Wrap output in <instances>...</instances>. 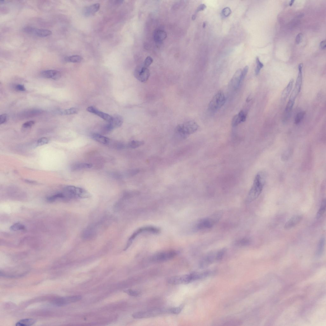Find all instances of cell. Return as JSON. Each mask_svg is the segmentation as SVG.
I'll list each match as a JSON object with an SVG mask.
<instances>
[{"label":"cell","instance_id":"1","mask_svg":"<svg viewBox=\"0 0 326 326\" xmlns=\"http://www.w3.org/2000/svg\"><path fill=\"white\" fill-rule=\"evenodd\" d=\"M264 174L261 172L258 173L255 177L253 185L249 191L246 198L248 203L251 202L256 200L261 194L264 186Z\"/></svg>","mask_w":326,"mask_h":326},{"label":"cell","instance_id":"2","mask_svg":"<svg viewBox=\"0 0 326 326\" xmlns=\"http://www.w3.org/2000/svg\"><path fill=\"white\" fill-rule=\"evenodd\" d=\"M207 272L203 273L193 272L188 274L173 276L169 279L168 282L172 285L187 284L193 281L207 276Z\"/></svg>","mask_w":326,"mask_h":326},{"label":"cell","instance_id":"3","mask_svg":"<svg viewBox=\"0 0 326 326\" xmlns=\"http://www.w3.org/2000/svg\"><path fill=\"white\" fill-rule=\"evenodd\" d=\"M199 126L193 121H189L178 125L175 130V134L177 138L185 139L191 134L197 131Z\"/></svg>","mask_w":326,"mask_h":326},{"label":"cell","instance_id":"4","mask_svg":"<svg viewBox=\"0 0 326 326\" xmlns=\"http://www.w3.org/2000/svg\"><path fill=\"white\" fill-rule=\"evenodd\" d=\"M64 193L66 198H83L90 196V194L84 189L73 186H68L64 189Z\"/></svg>","mask_w":326,"mask_h":326},{"label":"cell","instance_id":"5","mask_svg":"<svg viewBox=\"0 0 326 326\" xmlns=\"http://www.w3.org/2000/svg\"><path fill=\"white\" fill-rule=\"evenodd\" d=\"M225 102V98L224 93L223 91H219L216 93L210 102L209 110L212 112L218 111L224 105Z\"/></svg>","mask_w":326,"mask_h":326},{"label":"cell","instance_id":"6","mask_svg":"<svg viewBox=\"0 0 326 326\" xmlns=\"http://www.w3.org/2000/svg\"><path fill=\"white\" fill-rule=\"evenodd\" d=\"M160 230L159 228L152 226H145L139 228L135 231L131 236L127 242L125 249H128L137 236L142 233H149L157 234L160 233Z\"/></svg>","mask_w":326,"mask_h":326},{"label":"cell","instance_id":"7","mask_svg":"<svg viewBox=\"0 0 326 326\" xmlns=\"http://www.w3.org/2000/svg\"><path fill=\"white\" fill-rule=\"evenodd\" d=\"M178 252L176 250L160 252L155 254L152 257V261L155 262H162L169 260L175 257Z\"/></svg>","mask_w":326,"mask_h":326},{"label":"cell","instance_id":"8","mask_svg":"<svg viewBox=\"0 0 326 326\" xmlns=\"http://www.w3.org/2000/svg\"><path fill=\"white\" fill-rule=\"evenodd\" d=\"M165 311L160 309H156L147 311H141L135 313L132 315L135 319L148 318L158 316Z\"/></svg>","mask_w":326,"mask_h":326},{"label":"cell","instance_id":"9","mask_svg":"<svg viewBox=\"0 0 326 326\" xmlns=\"http://www.w3.org/2000/svg\"><path fill=\"white\" fill-rule=\"evenodd\" d=\"M212 218L202 219L198 222L196 225V228L198 230L209 229L213 227L218 221L219 218L215 214Z\"/></svg>","mask_w":326,"mask_h":326},{"label":"cell","instance_id":"10","mask_svg":"<svg viewBox=\"0 0 326 326\" xmlns=\"http://www.w3.org/2000/svg\"><path fill=\"white\" fill-rule=\"evenodd\" d=\"M134 74L135 77L139 81L145 83L148 81L150 73L149 69L143 65L137 67L135 69Z\"/></svg>","mask_w":326,"mask_h":326},{"label":"cell","instance_id":"11","mask_svg":"<svg viewBox=\"0 0 326 326\" xmlns=\"http://www.w3.org/2000/svg\"><path fill=\"white\" fill-rule=\"evenodd\" d=\"M23 30L28 34L40 37L48 36L52 34V31L48 30L39 29L30 27H25Z\"/></svg>","mask_w":326,"mask_h":326},{"label":"cell","instance_id":"12","mask_svg":"<svg viewBox=\"0 0 326 326\" xmlns=\"http://www.w3.org/2000/svg\"><path fill=\"white\" fill-rule=\"evenodd\" d=\"M104 126L103 131L105 133H108L113 129L121 126L123 123V119L119 115H115L112 116V120Z\"/></svg>","mask_w":326,"mask_h":326},{"label":"cell","instance_id":"13","mask_svg":"<svg viewBox=\"0 0 326 326\" xmlns=\"http://www.w3.org/2000/svg\"><path fill=\"white\" fill-rule=\"evenodd\" d=\"M87 110L89 112L92 113L93 114L100 117L102 119L108 122H110L112 119V116L107 114V113L99 110L96 108L94 106H90L88 107L87 109Z\"/></svg>","mask_w":326,"mask_h":326},{"label":"cell","instance_id":"14","mask_svg":"<svg viewBox=\"0 0 326 326\" xmlns=\"http://www.w3.org/2000/svg\"><path fill=\"white\" fill-rule=\"evenodd\" d=\"M303 217L300 215H297L292 216L286 222L284 226V228L286 230H289L294 228L300 223Z\"/></svg>","mask_w":326,"mask_h":326},{"label":"cell","instance_id":"15","mask_svg":"<svg viewBox=\"0 0 326 326\" xmlns=\"http://www.w3.org/2000/svg\"><path fill=\"white\" fill-rule=\"evenodd\" d=\"M41 76L47 78H52L55 80L59 79L61 77L60 72L55 70H47L42 71L41 73Z\"/></svg>","mask_w":326,"mask_h":326},{"label":"cell","instance_id":"16","mask_svg":"<svg viewBox=\"0 0 326 326\" xmlns=\"http://www.w3.org/2000/svg\"><path fill=\"white\" fill-rule=\"evenodd\" d=\"M247 115L243 110L240 111L238 114L234 116L231 122L233 127L238 126L239 124L246 120Z\"/></svg>","mask_w":326,"mask_h":326},{"label":"cell","instance_id":"17","mask_svg":"<svg viewBox=\"0 0 326 326\" xmlns=\"http://www.w3.org/2000/svg\"><path fill=\"white\" fill-rule=\"evenodd\" d=\"M242 70L238 69L235 73L231 80L232 86L235 89H237L242 81Z\"/></svg>","mask_w":326,"mask_h":326},{"label":"cell","instance_id":"18","mask_svg":"<svg viewBox=\"0 0 326 326\" xmlns=\"http://www.w3.org/2000/svg\"><path fill=\"white\" fill-rule=\"evenodd\" d=\"M100 7V4L98 3L94 4L87 7L84 9V15L87 17L93 16L99 10Z\"/></svg>","mask_w":326,"mask_h":326},{"label":"cell","instance_id":"19","mask_svg":"<svg viewBox=\"0 0 326 326\" xmlns=\"http://www.w3.org/2000/svg\"><path fill=\"white\" fill-rule=\"evenodd\" d=\"M82 297L80 296H69L66 298L60 299V300L57 301L59 302H57V304L60 305H63L70 303H74L81 300Z\"/></svg>","mask_w":326,"mask_h":326},{"label":"cell","instance_id":"20","mask_svg":"<svg viewBox=\"0 0 326 326\" xmlns=\"http://www.w3.org/2000/svg\"><path fill=\"white\" fill-rule=\"evenodd\" d=\"M303 64H300L299 65V72L297 76L294 89L297 91L300 92L302 83V78H303V73H302V68L303 67Z\"/></svg>","mask_w":326,"mask_h":326},{"label":"cell","instance_id":"21","mask_svg":"<svg viewBox=\"0 0 326 326\" xmlns=\"http://www.w3.org/2000/svg\"><path fill=\"white\" fill-rule=\"evenodd\" d=\"M167 35L166 32L161 30H157L154 31V38L155 42L160 43L166 38Z\"/></svg>","mask_w":326,"mask_h":326},{"label":"cell","instance_id":"22","mask_svg":"<svg viewBox=\"0 0 326 326\" xmlns=\"http://www.w3.org/2000/svg\"><path fill=\"white\" fill-rule=\"evenodd\" d=\"M91 137L93 139L103 144L107 145L110 143L109 139L100 134L94 133L92 134Z\"/></svg>","mask_w":326,"mask_h":326},{"label":"cell","instance_id":"23","mask_svg":"<svg viewBox=\"0 0 326 326\" xmlns=\"http://www.w3.org/2000/svg\"><path fill=\"white\" fill-rule=\"evenodd\" d=\"M214 260H216V254H211L207 255L202 260L200 265L203 267L209 265L213 262Z\"/></svg>","mask_w":326,"mask_h":326},{"label":"cell","instance_id":"24","mask_svg":"<svg viewBox=\"0 0 326 326\" xmlns=\"http://www.w3.org/2000/svg\"><path fill=\"white\" fill-rule=\"evenodd\" d=\"M294 80L292 79L290 80L287 86L285 88L282 93V98L283 100H286L290 93L292 89L293 84Z\"/></svg>","mask_w":326,"mask_h":326},{"label":"cell","instance_id":"25","mask_svg":"<svg viewBox=\"0 0 326 326\" xmlns=\"http://www.w3.org/2000/svg\"><path fill=\"white\" fill-rule=\"evenodd\" d=\"M92 165L91 163H80L75 164L72 165V169L73 171L80 169H90L92 167Z\"/></svg>","mask_w":326,"mask_h":326},{"label":"cell","instance_id":"26","mask_svg":"<svg viewBox=\"0 0 326 326\" xmlns=\"http://www.w3.org/2000/svg\"><path fill=\"white\" fill-rule=\"evenodd\" d=\"M36 320L32 319H22L18 321L16 324L17 326H28L34 325L36 322Z\"/></svg>","mask_w":326,"mask_h":326},{"label":"cell","instance_id":"27","mask_svg":"<svg viewBox=\"0 0 326 326\" xmlns=\"http://www.w3.org/2000/svg\"><path fill=\"white\" fill-rule=\"evenodd\" d=\"M325 245V239L324 238H321L319 241L316 250V254L318 257L322 254Z\"/></svg>","mask_w":326,"mask_h":326},{"label":"cell","instance_id":"28","mask_svg":"<svg viewBox=\"0 0 326 326\" xmlns=\"http://www.w3.org/2000/svg\"><path fill=\"white\" fill-rule=\"evenodd\" d=\"M326 201L324 200L321 203L320 208L316 214V218L318 220L322 217L325 213L326 210Z\"/></svg>","mask_w":326,"mask_h":326},{"label":"cell","instance_id":"29","mask_svg":"<svg viewBox=\"0 0 326 326\" xmlns=\"http://www.w3.org/2000/svg\"><path fill=\"white\" fill-rule=\"evenodd\" d=\"M66 62L73 63H77L81 62L82 58L79 55H75L67 57L64 58Z\"/></svg>","mask_w":326,"mask_h":326},{"label":"cell","instance_id":"30","mask_svg":"<svg viewBox=\"0 0 326 326\" xmlns=\"http://www.w3.org/2000/svg\"><path fill=\"white\" fill-rule=\"evenodd\" d=\"M144 143V142L143 141L133 140L129 143L127 146L130 148L135 149L143 145Z\"/></svg>","mask_w":326,"mask_h":326},{"label":"cell","instance_id":"31","mask_svg":"<svg viewBox=\"0 0 326 326\" xmlns=\"http://www.w3.org/2000/svg\"><path fill=\"white\" fill-rule=\"evenodd\" d=\"M61 198V199H64L66 198L64 193H59L57 194L54 195L50 196L47 198V200L50 202H53Z\"/></svg>","mask_w":326,"mask_h":326},{"label":"cell","instance_id":"32","mask_svg":"<svg viewBox=\"0 0 326 326\" xmlns=\"http://www.w3.org/2000/svg\"><path fill=\"white\" fill-rule=\"evenodd\" d=\"M184 305L182 304L177 307L172 308L166 310L167 312L174 314H178L180 313L183 309Z\"/></svg>","mask_w":326,"mask_h":326},{"label":"cell","instance_id":"33","mask_svg":"<svg viewBox=\"0 0 326 326\" xmlns=\"http://www.w3.org/2000/svg\"><path fill=\"white\" fill-rule=\"evenodd\" d=\"M25 229L24 225L20 223H16L12 225L10 229L13 231L24 230Z\"/></svg>","mask_w":326,"mask_h":326},{"label":"cell","instance_id":"34","mask_svg":"<svg viewBox=\"0 0 326 326\" xmlns=\"http://www.w3.org/2000/svg\"><path fill=\"white\" fill-rule=\"evenodd\" d=\"M305 113L304 112H300L297 114L295 118V123L296 124H298L300 123L303 120L305 115Z\"/></svg>","mask_w":326,"mask_h":326},{"label":"cell","instance_id":"35","mask_svg":"<svg viewBox=\"0 0 326 326\" xmlns=\"http://www.w3.org/2000/svg\"><path fill=\"white\" fill-rule=\"evenodd\" d=\"M78 109L75 108H71L64 110L63 112L64 115H69L77 114L78 112Z\"/></svg>","mask_w":326,"mask_h":326},{"label":"cell","instance_id":"36","mask_svg":"<svg viewBox=\"0 0 326 326\" xmlns=\"http://www.w3.org/2000/svg\"><path fill=\"white\" fill-rule=\"evenodd\" d=\"M257 67L255 69V73L257 75H258L260 72L261 70L263 67V64L260 61L258 57L256 58Z\"/></svg>","mask_w":326,"mask_h":326},{"label":"cell","instance_id":"37","mask_svg":"<svg viewBox=\"0 0 326 326\" xmlns=\"http://www.w3.org/2000/svg\"><path fill=\"white\" fill-rule=\"evenodd\" d=\"M250 243L249 239L246 238L240 240L236 242V244L240 246H245L248 245Z\"/></svg>","mask_w":326,"mask_h":326},{"label":"cell","instance_id":"38","mask_svg":"<svg viewBox=\"0 0 326 326\" xmlns=\"http://www.w3.org/2000/svg\"><path fill=\"white\" fill-rule=\"evenodd\" d=\"M49 139L46 137L41 138L37 140L36 143L37 146H41L48 143L49 142Z\"/></svg>","mask_w":326,"mask_h":326},{"label":"cell","instance_id":"39","mask_svg":"<svg viewBox=\"0 0 326 326\" xmlns=\"http://www.w3.org/2000/svg\"><path fill=\"white\" fill-rule=\"evenodd\" d=\"M124 292L126 293L127 294L134 296H138L140 294V292L138 291L132 290V289L125 290Z\"/></svg>","mask_w":326,"mask_h":326},{"label":"cell","instance_id":"40","mask_svg":"<svg viewBox=\"0 0 326 326\" xmlns=\"http://www.w3.org/2000/svg\"><path fill=\"white\" fill-rule=\"evenodd\" d=\"M225 252V249H222L216 254V260L217 261L220 260L223 257Z\"/></svg>","mask_w":326,"mask_h":326},{"label":"cell","instance_id":"41","mask_svg":"<svg viewBox=\"0 0 326 326\" xmlns=\"http://www.w3.org/2000/svg\"><path fill=\"white\" fill-rule=\"evenodd\" d=\"M153 61L152 58L150 56H148L145 60L144 65L145 67H148L153 63Z\"/></svg>","mask_w":326,"mask_h":326},{"label":"cell","instance_id":"42","mask_svg":"<svg viewBox=\"0 0 326 326\" xmlns=\"http://www.w3.org/2000/svg\"><path fill=\"white\" fill-rule=\"evenodd\" d=\"M291 152L290 150H288L283 153L282 155V158L283 160H287L289 158L291 155Z\"/></svg>","mask_w":326,"mask_h":326},{"label":"cell","instance_id":"43","mask_svg":"<svg viewBox=\"0 0 326 326\" xmlns=\"http://www.w3.org/2000/svg\"><path fill=\"white\" fill-rule=\"evenodd\" d=\"M231 9L228 7L224 8L222 12V15L225 17L229 16L231 15Z\"/></svg>","mask_w":326,"mask_h":326},{"label":"cell","instance_id":"44","mask_svg":"<svg viewBox=\"0 0 326 326\" xmlns=\"http://www.w3.org/2000/svg\"><path fill=\"white\" fill-rule=\"evenodd\" d=\"M35 124V122L34 121H30L25 123L23 124L22 126L23 128H28L32 127Z\"/></svg>","mask_w":326,"mask_h":326},{"label":"cell","instance_id":"45","mask_svg":"<svg viewBox=\"0 0 326 326\" xmlns=\"http://www.w3.org/2000/svg\"><path fill=\"white\" fill-rule=\"evenodd\" d=\"M8 116L6 114H3L0 116V124L5 123L7 120Z\"/></svg>","mask_w":326,"mask_h":326},{"label":"cell","instance_id":"46","mask_svg":"<svg viewBox=\"0 0 326 326\" xmlns=\"http://www.w3.org/2000/svg\"><path fill=\"white\" fill-rule=\"evenodd\" d=\"M248 69L249 67L248 66H245L243 69L242 70V82L248 72Z\"/></svg>","mask_w":326,"mask_h":326},{"label":"cell","instance_id":"47","mask_svg":"<svg viewBox=\"0 0 326 326\" xmlns=\"http://www.w3.org/2000/svg\"><path fill=\"white\" fill-rule=\"evenodd\" d=\"M15 88L18 91L23 92L26 91V89L24 86L21 84H17L15 87Z\"/></svg>","mask_w":326,"mask_h":326},{"label":"cell","instance_id":"48","mask_svg":"<svg viewBox=\"0 0 326 326\" xmlns=\"http://www.w3.org/2000/svg\"><path fill=\"white\" fill-rule=\"evenodd\" d=\"M303 35L302 33H300L297 35L296 38V43L297 44H299L301 42L302 38H303Z\"/></svg>","mask_w":326,"mask_h":326},{"label":"cell","instance_id":"49","mask_svg":"<svg viewBox=\"0 0 326 326\" xmlns=\"http://www.w3.org/2000/svg\"><path fill=\"white\" fill-rule=\"evenodd\" d=\"M206 8V6L204 4H201L198 7L197 9L196 12L197 13L200 11L204 10Z\"/></svg>","mask_w":326,"mask_h":326},{"label":"cell","instance_id":"50","mask_svg":"<svg viewBox=\"0 0 326 326\" xmlns=\"http://www.w3.org/2000/svg\"><path fill=\"white\" fill-rule=\"evenodd\" d=\"M326 41L325 40H324L321 41L320 44V47L321 49L322 50L325 49L326 48Z\"/></svg>","mask_w":326,"mask_h":326},{"label":"cell","instance_id":"51","mask_svg":"<svg viewBox=\"0 0 326 326\" xmlns=\"http://www.w3.org/2000/svg\"><path fill=\"white\" fill-rule=\"evenodd\" d=\"M25 182L26 183H30L34 184L36 183V182L35 181H32L29 180H25Z\"/></svg>","mask_w":326,"mask_h":326},{"label":"cell","instance_id":"52","mask_svg":"<svg viewBox=\"0 0 326 326\" xmlns=\"http://www.w3.org/2000/svg\"><path fill=\"white\" fill-rule=\"evenodd\" d=\"M294 1H290V4H289L290 6H292V5L293 4Z\"/></svg>","mask_w":326,"mask_h":326},{"label":"cell","instance_id":"53","mask_svg":"<svg viewBox=\"0 0 326 326\" xmlns=\"http://www.w3.org/2000/svg\"><path fill=\"white\" fill-rule=\"evenodd\" d=\"M196 18V16L195 15H194L192 16V18L193 20H194Z\"/></svg>","mask_w":326,"mask_h":326},{"label":"cell","instance_id":"54","mask_svg":"<svg viewBox=\"0 0 326 326\" xmlns=\"http://www.w3.org/2000/svg\"><path fill=\"white\" fill-rule=\"evenodd\" d=\"M206 22H204V23H203V28H205L206 27Z\"/></svg>","mask_w":326,"mask_h":326},{"label":"cell","instance_id":"55","mask_svg":"<svg viewBox=\"0 0 326 326\" xmlns=\"http://www.w3.org/2000/svg\"><path fill=\"white\" fill-rule=\"evenodd\" d=\"M4 1H0V2H1V3H1V4H3V3H4Z\"/></svg>","mask_w":326,"mask_h":326}]
</instances>
